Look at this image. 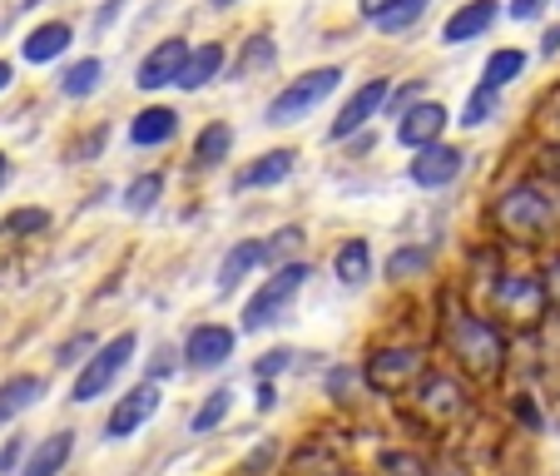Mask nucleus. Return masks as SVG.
I'll return each mask as SVG.
<instances>
[{
	"label": "nucleus",
	"mask_w": 560,
	"mask_h": 476,
	"mask_svg": "<svg viewBox=\"0 0 560 476\" xmlns=\"http://www.w3.org/2000/svg\"><path fill=\"white\" fill-rule=\"evenodd\" d=\"M11 80H15V70H11V65H5V60H0V90L11 85Z\"/></svg>",
	"instance_id": "obj_44"
},
{
	"label": "nucleus",
	"mask_w": 560,
	"mask_h": 476,
	"mask_svg": "<svg viewBox=\"0 0 560 476\" xmlns=\"http://www.w3.org/2000/svg\"><path fill=\"white\" fill-rule=\"evenodd\" d=\"M540 283H546V303H550V307H560V258L550 264V274L540 278Z\"/></svg>",
	"instance_id": "obj_35"
},
{
	"label": "nucleus",
	"mask_w": 560,
	"mask_h": 476,
	"mask_svg": "<svg viewBox=\"0 0 560 476\" xmlns=\"http://www.w3.org/2000/svg\"><path fill=\"white\" fill-rule=\"evenodd\" d=\"M560 50V25L556 31H546V40H540V55H556Z\"/></svg>",
	"instance_id": "obj_40"
},
{
	"label": "nucleus",
	"mask_w": 560,
	"mask_h": 476,
	"mask_svg": "<svg viewBox=\"0 0 560 476\" xmlns=\"http://www.w3.org/2000/svg\"><path fill=\"white\" fill-rule=\"evenodd\" d=\"M45 397V382L31 378V372H21V378L0 382V422H11V417H21L25 407H35Z\"/></svg>",
	"instance_id": "obj_18"
},
{
	"label": "nucleus",
	"mask_w": 560,
	"mask_h": 476,
	"mask_svg": "<svg viewBox=\"0 0 560 476\" xmlns=\"http://www.w3.org/2000/svg\"><path fill=\"white\" fill-rule=\"evenodd\" d=\"M288 368V352H268L264 362H258V378H273V372Z\"/></svg>",
	"instance_id": "obj_37"
},
{
	"label": "nucleus",
	"mask_w": 560,
	"mask_h": 476,
	"mask_svg": "<svg viewBox=\"0 0 560 476\" xmlns=\"http://www.w3.org/2000/svg\"><path fill=\"white\" fill-rule=\"evenodd\" d=\"M387 100H392V105H397V109H402V105H412V100H417V85L397 90V95H392V90H387Z\"/></svg>",
	"instance_id": "obj_39"
},
{
	"label": "nucleus",
	"mask_w": 560,
	"mask_h": 476,
	"mask_svg": "<svg viewBox=\"0 0 560 476\" xmlns=\"http://www.w3.org/2000/svg\"><path fill=\"white\" fill-rule=\"evenodd\" d=\"M213 5H219V11H223V5H233V0H213Z\"/></svg>",
	"instance_id": "obj_46"
},
{
	"label": "nucleus",
	"mask_w": 560,
	"mask_h": 476,
	"mask_svg": "<svg viewBox=\"0 0 560 476\" xmlns=\"http://www.w3.org/2000/svg\"><path fill=\"white\" fill-rule=\"evenodd\" d=\"M497 313L521 323V328L540 323V313H546V283L530 274H506L497 283Z\"/></svg>",
	"instance_id": "obj_6"
},
{
	"label": "nucleus",
	"mask_w": 560,
	"mask_h": 476,
	"mask_svg": "<svg viewBox=\"0 0 560 476\" xmlns=\"http://www.w3.org/2000/svg\"><path fill=\"white\" fill-rule=\"evenodd\" d=\"M293 149H273V154H264L258 164H248L244 174H238V189H268V184H283L288 174H293Z\"/></svg>",
	"instance_id": "obj_17"
},
{
	"label": "nucleus",
	"mask_w": 560,
	"mask_h": 476,
	"mask_svg": "<svg viewBox=\"0 0 560 476\" xmlns=\"http://www.w3.org/2000/svg\"><path fill=\"white\" fill-rule=\"evenodd\" d=\"M556 119H560V109H556Z\"/></svg>",
	"instance_id": "obj_47"
},
{
	"label": "nucleus",
	"mask_w": 560,
	"mask_h": 476,
	"mask_svg": "<svg viewBox=\"0 0 560 476\" xmlns=\"http://www.w3.org/2000/svg\"><path fill=\"white\" fill-rule=\"evenodd\" d=\"M521 70H526V55H521V50H497L487 60V70H481V85L506 90L511 80H521Z\"/></svg>",
	"instance_id": "obj_24"
},
{
	"label": "nucleus",
	"mask_w": 560,
	"mask_h": 476,
	"mask_svg": "<svg viewBox=\"0 0 560 476\" xmlns=\"http://www.w3.org/2000/svg\"><path fill=\"white\" fill-rule=\"evenodd\" d=\"M229 407H233V392L229 387H219L209 397V403L199 407V413H194V432H213V427L223 422V417H229Z\"/></svg>",
	"instance_id": "obj_28"
},
{
	"label": "nucleus",
	"mask_w": 560,
	"mask_h": 476,
	"mask_svg": "<svg viewBox=\"0 0 560 476\" xmlns=\"http://www.w3.org/2000/svg\"><path fill=\"white\" fill-rule=\"evenodd\" d=\"M412 403H417V417H427L432 427H442L462 413V387H456L452 378H442V372H432V378H422V387H417Z\"/></svg>",
	"instance_id": "obj_9"
},
{
	"label": "nucleus",
	"mask_w": 560,
	"mask_h": 476,
	"mask_svg": "<svg viewBox=\"0 0 560 476\" xmlns=\"http://www.w3.org/2000/svg\"><path fill=\"white\" fill-rule=\"evenodd\" d=\"M497 223L506 239H521V244H540L550 229H556V204L536 189V184H521V189L501 194L497 204Z\"/></svg>",
	"instance_id": "obj_2"
},
{
	"label": "nucleus",
	"mask_w": 560,
	"mask_h": 476,
	"mask_svg": "<svg viewBox=\"0 0 560 476\" xmlns=\"http://www.w3.org/2000/svg\"><path fill=\"white\" fill-rule=\"evenodd\" d=\"M129 358H135V333H119V338L105 343L95 358H85V372L74 378V403H90V397H100V392H105L109 382L125 372Z\"/></svg>",
	"instance_id": "obj_5"
},
{
	"label": "nucleus",
	"mask_w": 560,
	"mask_h": 476,
	"mask_svg": "<svg viewBox=\"0 0 560 476\" xmlns=\"http://www.w3.org/2000/svg\"><path fill=\"white\" fill-rule=\"evenodd\" d=\"M184 60H189V45L184 40H164L154 45V50L144 55V65H139V90H164L179 80Z\"/></svg>",
	"instance_id": "obj_11"
},
{
	"label": "nucleus",
	"mask_w": 560,
	"mask_h": 476,
	"mask_svg": "<svg viewBox=\"0 0 560 476\" xmlns=\"http://www.w3.org/2000/svg\"><path fill=\"white\" fill-rule=\"evenodd\" d=\"M387 472H397V476H422V466H417L412 456H397V452H392V456H387Z\"/></svg>",
	"instance_id": "obj_36"
},
{
	"label": "nucleus",
	"mask_w": 560,
	"mask_h": 476,
	"mask_svg": "<svg viewBox=\"0 0 560 476\" xmlns=\"http://www.w3.org/2000/svg\"><path fill=\"white\" fill-rule=\"evenodd\" d=\"M170 372H174V352L164 348V352H159V362H154V372H149V378H170Z\"/></svg>",
	"instance_id": "obj_38"
},
{
	"label": "nucleus",
	"mask_w": 560,
	"mask_h": 476,
	"mask_svg": "<svg viewBox=\"0 0 560 476\" xmlns=\"http://www.w3.org/2000/svg\"><path fill=\"white\" fill-rule=\"evenodd\" d=\"M497 95H501V90H491V85H481V90H476V95L471 100H466V115H462V125H487V119L491 115H497Z\"/></svg>",
	"instance_id": "obj_29"
},
{
	"label": "nucleus",
	"mask_w": 560,
	"mask_h": 476,
	"mask_svg": "<svg viewBox=\"0 0 560 476\" xmlns=\"http://www.w3.org/2000/svg\"><path fill=\"white\" fill-rule=\"evenodd\" d=\"M368 268H372V254H368V244H362V239L342 244V254H338V278H342V283H362V278H368Z\"/></svg>",
	"instance_id": "obj_27"
},
{
	"label": "nucleus",
	"mask_w": 560,
	"mask_h": 476,
	"mask_svg": "<svg viewBox=\"0 0 560 476\" xmlns=\"http://www.w3.org/2000/svg\"><path fill=\"white\" fill-rule=\"evenodd\" d=\"M550 0H511V21H536Z\"/></svg>",
	"instance_id": "obj_34"
},
{
	"label": "nucleus",
	"mask_w": 560,
	"mask_h": 476,
	"mask_svg": "<svg viewBox=\"0 0 560 476\" xmlns=\"http://www.w3.org/2000/svg\"><path fill=\"white\" fill-rule=\"evenodd\" d=\"M184 358H189L194 368H219V362L233 358V333L219 328V323H209V328H194Z\"/></svg>",
	"instance_id": "obj_14"
},
{
	"label": "nucleus",
	"mask_w": 560,
	"mask_h": 476,
	"mask_svg": "<svg viewBox=\"0 0 560 476\" xmlns=\"http://www.w3.org/2000/svg\"><path fill=\"white\" fill-rule=\"evenodd\" d=\"M0 179H5V154H0Z\"/></svg>",
	"instance_id": "obj_45"
},
{
	"label": "nucleus",
	"mask_w": 560,
	"mask_h": 476,
	"mask_svg": "<svg viewBox=\"0 0 560 476\" xmlns=\"http://www.w3.org/2000/svg\"><path fill=\"white\" fill-rule=\"evenodd\" d=\"M422 378V352L417 348H382L377 358L368 362V382L377 392H402L407 382Z\"/></svg>",
	"instance_id": "obj_7"
},
{
	"label": "nucleus",
	"mask_w": 560,
	"mask_h": 476,
	"mask_svg": "<svg viewBox=\"0 0 560 476\" xmlns=\"http://www.w3.org/2000/svg\"><path fill=\"white\" fill-rule=\"evenodd\" d=\"M80 352H95V338H90V333H80L74 343H65V348H60V362L70 368V362H80Z\"/></svg>",
	"instance_id": "obj_33"
},
{
	"label": "nucleus",
	"mask_w": 560,
	"mask_h": 476,
	"mask_svg": "<svg viewBox=\"0 0 560 476\" xmlns=\"http://www.w3.org/2000/svg\"><path fill=\"white\" fill-rule=\"evenodd\" d=\"M446 343H452V358L462 362L466 372H471L476 382H491L501 372V358H506V343H501V333L491 328L487 317L476 313H456L452 317V333H446Z\"/></svg>",
	"instance_id": "obj_1"
},
{
	"label": "nucleus",
	"mask_w": 560,
	"mask_h": 476,
	"mask_svg": "<svg viewBox=\"0 0 560 476\" xmlns=\"http://www.w3.org/2000/svg\"><path fill=\"white\" fill-rule=\"evenodd\" d=\"M154 407H159V387L154 382H139L135 392H125L115 403V413H109V422H105V437H115V442L119 437H135L139 427L154 417Z\"/></svg>",
	"instance_id": "obj_8"
},
{
	"label": "nucleus",
	"mask_w": 560,
	"mask_h": 476,
	"mask_svg": "<svg viewBox=\"0 0 560 476\" xmlns=\"http://www.w3.org/2000/svg\"><path fill=\"white\" fill-rule=\"evenodd\" d=\"M446 109L442 105H412L402 115V125H397V139H402L407 149H422V144H436L442 139V129H446Z\"/></svg>",
	"instance_id": "obj_13"
},
{
	"label": "nucleus",
	"mask_w": 560,
	"mask_h": 476,
	"mask_svg": "<svg viewBox=\"0 0 560 476\" xmlns=\"http://www.w3.org/2000/svg\"><path fill=\"white\" fill-rule=\"evenodd\" d=\"M219 65H223V45H203V50H189V60H184V70H179V80H174V85H179V90L209 85L213 74H219Z\"/></svg>",
	"instance_id": "obj_20"
},
{
	"label": "nucleus",
	"mask_w": 560,
	"mask_h": 476,
	"mask_svg": "<svg viewBox=\"0 0 560 476\" xmlns=\"http://www.w3.org/2000/svg\"><path fill=\"white\" fill-rule=\"evenodd\" d=\"M491 21H497V0H471V5H462V11L446 21L442 40L446 45H466V40H476V35H487Z\"/></svg>",
	"instance_id": "obj_15"
},
{
	"label": "nucleus",
	"mask_w": 560,
	"mask_h": 476,
	"mask_svg": "<svg viewBox=\"0 0 560 476\" xmlns=\"http://www.w3.org/2000/svg\"><path fill=\"white\" fill-rule=\"evenodd\" d=\"M45 223H50V219H45V209H21V213H11V219H5V229H11V233H40Z\"/></svg>",
	"instance_id": "obj_32"
},
{
	"label": "nucleus",
	"mask_w": 560,
	"mask_h": 476,
	"mask_svg": "<svg viewBox=\"0 0 560 476\" xmlns=\"http://www.w3.org/2000/svg\"><path fill=\"white\" fill-rule=\"evenodd\" d=\"M100 74H105V65H100V60H80V65H70V70H65L60 90L70 100H80V95H90V90L100 85Z\"/></svg>",
	"instance_id": "obj_25"
},
{
	"label": "nucleus",
	"mask_w": 560,
	"mask_h": 476,
	"mask_svg": "<svg viewBox=\"0 0 560 476\" xmlns=\"http://www.w3.org/2000/svg\"><path fill=\"white\" fill-rule=\"evenodd\" d=\"M387 105V80H368V85L358 90V95L348 100V105L338 109V119H332V139H348V135H358L362 125H368L377 109Z\"/></svg>",
	"instance_id": "obj_12"
},
{
	"label": "nucleus",
	"mask_w": 560,
	"mask_h": 476,
	"mask_svg": "<svg viewBox=\"0 0 560 476\" xmlns=\"http://www.w3.org/2000/svg\"><path fill=\"white\" fill-rule=\"evenodd\" d=\"M159 194H164V179H159V174H144V179H135V184L125 189V204H129L135 213H144L149 204L159 199Z\"/></svg>",
	"instance_id": "obj_30"
},
{
	"label": "nucleus",
	"mask_w": 560,
	"mask_h": 476,
	"mask_svg": "<svg viewBox=\"0 0 560 476\" xmlns=\"http://www.w3.org/2000/svg\"><path fill=\"white\" fill-rule=\"evenodd\" d=\"M358 5H362V15H368V21H372V15H377L382 5H387V0H358Z\"/></svg>",
	"instance_id": "obj_43"
},
{
	"label": "nucleus",
	"mask_w": 560,
	"mask_h": 476,
	"mask_svg": "<svg viewBox=\"0 0 560 476\" xmlns=\"http://www.w3.org/2000/svg\"><path fill=\"white\" fill-rule=\"evenodd\" d=\"M70 452H74V432H55V437H45V442L35 446V456L25 462V472H21V476H55L65 462H70Z\"/></svg>",
	"instance_id": "obj_19"
},
{
	"label": "nucleus",
	"mask_w": 560,
	"mask_h": 476,
	"mask_svg": "<svg viewBox=\"0 0 560 476\" xmlns=\"http://www.w3.org/2000/svg\"><path fill=\"white\" fill-rule=\"evenodd\" d=\"M427 5H432V0H387V5L372 15V25H377V31H387V35H402V31H412V25L422 21Z\"/></svg>",
	"instance_id": "obj_21"
},
{
	"label": "nucleus",
	"mask_w": 560,
	"mask_h": 476,
	"mask_svg": "<svg viewBox=\"0 0 560 476\" xmlns=\"http://www.w3.org/2000/svg\"><path fill=\"white\" fill-rule=\"evenodd\" d=\"M229 149H233V129L209 125L199 135V144H194V154H199V164H219V159H229Z\"/></svg>",
	"instance_id": "obj_26"
},
{
	"label": "nucleus",
	"mask_w": 560,
	"mask_h": 476,
	"mask_svg": "<svg viewBox=\"0 0 560 476\" xmlns=\"http://www.w3.org/2000/svg\"><path fill=\"white\" fill-rule=\"evenodd\" d=\"M264 258H268V244H264V239H244L238 248H229V258L219 264V288H223V293H233V288H238L258 264H264Z\"/></svg>",
	"instance_id": "obj_16"
},
{
	"label": "nucleus",
	"mask_w": 560,
	"mask_h": 476,
	"mask_svg": "<svg viewBox=\"0 0 560 476\" xmlns=\"http://www.w3.org/2000/svg\"><path fill=\"white\" fill-rule=\"evenodd\" d=\"M174 129H179V115H174V109H144V115L129 125V139L144 149V144H164V139H174Z\"/></svg>",
	"instance_id": "obj_22"
},
{
	"label": "nucleus",
	"mask_w": 560,
	"mask_h": 476,
	"mask_svg": "<svg viewBox=\"0 0 560 476\" xmlns=\"http://www.w3.org/2000/svg\"><path fill=\"white\" fill-rule=\"evenodd\" d=\"M303 278H307V268L303 264H283L273 278H268L264 288H258L254 298H248V307H244V333H264L273 317H283V307L293 303V293L303 288Z\"/></svg>",
	"instance_id": "obj_4"
},
{
	"label": "nucleus",
	"mask_w": 560,
	"mask_h": 476,
	"mask_svg": "<svg viewBox=\"0 0 560 476\" xmlns=\"http://www.w3.org/2000/svg\"><path fill=\"white\" fill-rule=\"evenodd\" d=\"M338 80H342V70L338 65H328V70H313V74H303V80H293V85L283 90V95H273V105H268V125H293V119H303V115H313L323 100L338 90Z\"/></svg>",
	"instance_id": "obj_3"
},
{
	"label": "nucleus",
	"mask_w": 560,
	"mask_h": 476,
	"mask_svg": "<svg viewBox=\"0 0 560 476\" xmlns=\"http://www.w3.org/2000/svg\"><path fill=\"white\" fill-rule=\"evenodd\" d=\"M456 174H462V149H452V144H422L417 149V159H412V179L422 184V189H442V184H452Z\"/></svg>",
	"instance_id": "obj_10"
},
{
	"label": "nucleus",
	"mask_w": 560,
	"mask_h": 476,
	"mask_svg": "<svg viewBox=\"0 0 560 476\" xmlns=\"http://www.w3.org/2000/svg\"><path fill=\"white\" fill-rule=\"evenodd\" d=\"M427 264H432V254H427V248H397V254L387 258V274L402 278V274H417V268H427Z\"/></svg>",
	"instance_id": "obj_31"
},
{
	"label": "nucleus",
	"mask_w": 560,
	"mask_h": 476,
	"mask_svg": "<svg viewBox=\"0 0 560 476\" xmlns=\"http://www.w3.org/2000/svg\"><path fill=\"white\" fill-rule=\"evenodd\" d=\"M15 456H21V446H5V452H0V472H11V466H15Z\"/></svg>",
	"instance_id": "obj_41"
},
{
	"label": "nucleus",
	"mask_w": 560,
	"mask_h": 476,
	"mask_svg": "<svg viewBox=\"0 0 560 476\" xmlns=\"http://www.w3.org/2000/svg\"><path fill=\"white\" fill-rule=\"evenodd\" d=\"M546 170L560 179V144H556V149H546Z\"/></svg>",
	"instance_id": "obj_42"
},
{
	"label": "nucleus",
	"mask_w": 560,
	"mask_h": 476,
	"mask_svg": "<svg viewBox=\"0 0 560 476\" xmlns=\"http://www.w3.org/2000/svg\"><path fill=\"white\" fill-rule=\"evenodd\" d=\"M65 50H70V25L65 21L40 25V31L25 40V60L31 65H45V60H55V55H65Z\"/></svg>",
	"instance_id": "obj_23"
}]
</instances>
